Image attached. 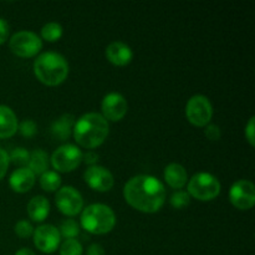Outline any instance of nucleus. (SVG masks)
I'll list each match as a JSON object with an SVG mask.
<instances>
[{
    "label": "nucleus",
    "mask_w": 255,
    "mask_h": 255,
    "mask_svg": "<svg viewBox=\"0 0 255 255\" xmlns=\"http://www.w3.org/2000/svg\"><path fill=\"white\" fill-rule=\"evenodd\" d=\"M124 196L133 208L144 213H154L166 201V189L162 182L154 177L138 174L125 184Z\"/></svg>",
    "instance_id": "nucleus-1"
},
{
    "label": "nucleus",
    "mask_w": 255,
    "mask_h": 255,
    "mask_svg": "<svg viewBox=\"0 0 255 255\" xmlns=\"http://www.w3.org/2000/svg\"><path fill=\"white\" fill-rule=\"evenodd\" d=\"M109 131L107 120L97 112H90L81 116L72 128L76 142L85 148H95L104 143L109 136Z\"/></svg>",
    "instance_id": "nucleus-2"
},
{
    "label": "nucleus",
    "mask_w": 255,
    "mask_h": 255,
    "mask_svg": "<svg viewBox=\"0 0 255 255\" xmlns=\"http://www.w3.org/2000/svg\"><path fill=\"white\" fill-rule=\"evenodd\" d=\"M34 72L42 84L56 86L69 75V64L59 52L46 51L39 55L35 60Z\"/></svg>",
    "instance_id": "nucleus-3"
},
{
    "label": "nucleus",
    "mask_w": 255,
    "mask_h": 255,
    "mask_svg": "<svg viewBox=\"0 0 255 255\" xmlns=\"http://www.w3.org/2000/svg\"><path fill=\"white\" fill-rule=\"evenodd\" d=\"M115 224H116V216L106 204H90L82 211L81 226L89 233H109L114 229Z\"/></svg>",
    "instance_id": "nucleus-4"
},
{
    "label": "nucleus",
    "mask_w": 255,
    "mask_h": 255,
    "mask_svg": "<svg viewBox=\"0 0 255 255\" xmlns=\"http://www.w3.org/2000/svg\"><path fill=\"white\" fill-rule=\"evenodd\" d=\"M221 192V183L213 174L199 172L194 174L188 183V194L198 201H212Z\"/></svg>",
    "instance_id": "nucleus-5"
},
{
    "label": "nucleus",
    "mask_w": 255,
    "mask_h": 255,
    "mask_svg": "<svg viewBox=\"0 0 255 255\" xmlns=\"http://www.w3.org/2000/svg\"><path fill=\"white\" fill-rule=\"evenodd\" d=\"M186 115L188 121L197 127H203L213 116V107L208 97L203 95H194L188 100L186 106Z\"/></svg>",
    "instance_id": "nucleus-6"
},
{
    "label": "nucleus",
    "mask_w": 255,
    "mask_h": 255,
    "mask_svg": "<svg viewBox=\"0 0 255 255\" xmlns=\"http://www.w3.org/2000/svg\"><path fill=\"white\" fill-rule=\"evenodd\" d=\"M41 47V39L35 32L27 30L15 32L10 39V49L17 56L31 57L36 55Z\"/></svg>",
    "instance_id": "nucleus-7"
},
{
    "label": "nucleus",
    "mask_w": 255,
    "mask_h": 255,
    "mask_svg": "<svg viewBox=\"0 0 255 255\" xmlns=\"http://www.w3.org/2000/svg\"><path fill=\"white\" fill-rule=\"evenodd\" d=\"M82 152L75 144H62L51 156V164L59 172H71L80 166Z\"/></svg>",
    "instance_id": "nucleus-8"
},
{
    "label": "nucleus",
    "mask_w": 255,
    "mask_h": 255,
    "mask_svg": "<svg viewBox=\"0 0 255 255\" xmlns=\"http://www.w3.org/2000/svg\"><path fill=\"white\" fill-rule=\"evenodd\" d=\"M56 206L60 212L66 216H76L84 207V199L80 192L71 186H65L60 188L56 193Z\"/></svg>",
    "instance_id": "nucleus-9"
},
{
    "label": "nucleus",
    "mask_w": 255,
    "mask_h": 255,
    "mask_svg": "<svg viewBox=\"0 0 255 255\" xmlns=\"http://www.w3.org/2000/svg\"><path fill=\"white\" fill-rule=\"evenodd\" d=\"M229 199L236 208L247 211L255 203V187L251 181L241 179L231 187Z\"/></svg>",
    "instance_id": "nucleus-10"
},
{
    "label": "nucleus",
    "mask_w": 255,
    "mask_h": 255,
    "mask_svg": "<svg viewBox=\"0 0 255 255\" xmlns=\"http://www.w3.org/2000/svg\"><path fill=\"white\" fill-rule=\"evenodd\" d=\"M61 236L56 227L51 224H44L35 229L34 244L42 253H54L59 247Z\"/></svg>",
    "instance_id": "nucleus-11"
},
{
    "label": "nucleus",
    "mask_w": 255,
    "mask_h": 255,
    "mask_svg": "<svg viewBox=\"0 0 255 255\" xmlns=\"http://www.w3.org/2000/svg\"><path fill=\"white\" fill-rule=\"evenodd\" d=\"M85 182L92 189L99 192H107L115 183L114 176L107 168L102 166H90L84 174Z\"/></svg>",
    "instance_id": "nucleus-12"
},
{
    "label": "nucleus",
    "mask_w": 255,
    "mask_h": 255,
    "mask_svg": "<svg viewBox=\"0 0 255 255\" xmlns=\"http://www.w3.org/2000/svg\"><path fill=\"white\" fill-rule=\"evenodd\" d=\"M102 114L110 121H120L127 112V101L121 94L111 92L102 100Z\"/></svg>",
    "instance_id": "nucleus-13"
},
{
    "label": "nucleus",
    "mask_w": 255,
    "mask_h": 255,
    "mask_svg": "<svg viewBox=\"0 0 255 255\" xmlns=\"http://www.w3.org/2000/svg\"><path fill=\"white\" fill-rule=\"evenodd\" d=\"M106 57L117 66H125L129 64L133 57L131 47L122 41H112L109 46L106 47Z\"/></svg>",
    "instance_id": "nucleus-14"
},
{
    "label": "nucleus",
    "mask_w": 255,
    "mask_h": 255,
    "mask_svg": "<svg viewBox=\"0 0 255 255\" xmlns=\"http://www.w3.org/2000/svg\"><path fill=\"white\" fill-rule=\"evenodd\" d=\"M9 183L12 191L24 193V192L30 191L31 187L34 186L35 174L26 167H20L12 172L9 178Z\"/></svg>",
    "instance_id": "nucleus-15"
},
{
    "label": "nucleus",
    "mask_w": 255,
    "mask_h": 255,
    "mask_svg": "<svg viewBox=\"0 0 255 255\" xmlns=\"http://www.w3.org/2000/svg\"><path fill=\"white\" fill-rule=\"evenodd\" d=\"M17 119L15 112L5 105H0V138H7L17 131Z\"/></svg>",
    "instance_id": "nucleus-16"
},
{
    "label": "nucleus",
    "mask_w": 255,
    "mask_h": 255,
    "mask_svg": "<svg viewBox=\"0 0 255 255\" xmlns=\"http://www.w3.org/2000/svg\"><path fill=\"white\" fill-rule=\"evenodd\" d=\"M164 179L174 189H181L188 181L186 168L179 163H171L164 169Z\"/></svg>",
    "instance_id": "nucleus-17"
},
{
    "label": "nucleus",
    "mask_w": 255,
    "mask_h": 255,
    "mask_svg": "<svg viewBox=\"0 0 255 255\" xmlns=\"http://www.w3.org/2000/svg\"><path fill=\"white\" fill-rule=\"evenodd\" d=\"M50 212V203L44 196H35L27 203V213L35 222H42Z\"/></svg>",
    "instance_id": "nucleus-18"
},
{
    "label": "nucleus",
    "mask_w": 255,
    "mask_h": 255,
    "mask_svg": "<svg viewBox=\"0 0 255 255\" xmlns=\"http://www.w3.org/2000/svg\"><path fill=\"white\" fill-rule=\"evenodd\" d=\"M75 119L72 115L66 114L62 115L60 119L52 122L51 125V132L55 137L60 139V141H65L71 136L72 128H74Z\"/></svg>",
    "instance_id": "nucleus-19"
},
{
    "label": "nucleus",
    "mask_w": 255,
    "mask_h": 255,
    "mask_svg": "<svg viewBox=\"0 0 255 255\" xmlns=\"http://www.w3.org/2000/svg\"><path fill=\"white\" fill-rule=\"evenodd\" d=\"M29 167L27 168L32 172L34 174H40L47 171V167H49V157L47 153L42 149H35L30 153L29 162H27Z\"/></svg>",
    "instance_id": "nucleus-20"
},
{
    "label": "nucleus",
    "mask_w": 255,
    "mask_h": 255,
    "mask_svg": "<svg viewBox=\"0 0 255 255\" xmlns=\"http://www.w3.org/2000/svg\"><path fill=\"white\" fill-rule=\"evenodd\" d=\"M40 186L44 191L54 192L61 186V177L54 171H46L40 177Z\"/></svg>",
    "instance_id": "nucleus-21"
},
{
    "label": "nucleus",
    "mask_w": 255,
    "mask_h": 255,
    "mask_svg": "<svg viewBox=\"0 0 255 255\" xmlns=\"http://www.w3.org/2000/svg\"><path fill=\"white\" fill-rule=\"evenodd\" d=\"M41 35L47 41H56L62 36V27L59 22H47L42 26Z\"/></svg>",
    "instance_id": "nucleus-22"
},
{
    "label": "nucleus",
    "mask_w": 255,
    "mask_h": 255,
    "mask_svg": "<svg viewBox=\"0 0 255 255\" xmlns=\"http://www.w3.org/2000/svg\"><path fill=\"white\" fill-rule=\"evenodd\" d=\"M60 236H64L67 239H75V237L79 236L80 229L79 224L74 219H66L61 223L60 227Z\"/></svg>",
    "instance_id": "nucleus-23"
},
{
    "label": "nucleus",
    "mask_w": 255,
    "mask_h": 255,
    "mask_svg": "<svg viewBox=\"0 0 255 255\" xmlns=\"http://www.w3.org/2000/svg\"><path fill=\"white\" fill-rule=\"evenodd\" d=\"M60 255H82V246L77 239H66L61 244Z\"/></svg>",
    "instance_id": "nucleus-24"
},
{
    "label": "nucleus",
    "mask_w": 255,
    "mask_h": 255,
    "mask_svg": "<svg viewBox=\"0 0 255 255\" xmlns=\"http://www.w3.org/2000/svg\"><path fill=\"white\" fill-rule=\"evenodd\" d=\"M30 158V153L25 148H15L11 153L9 154L10 162L15 164H19V166H24V164H27Z\"/></svg>",
    "instance_id": "nucleus-25"
},
{
    "label": "nucleus",
    "mask_w": 255,
    "mask_h": 255,
    "mask_svg": "<svg viewBox=\"0 0 255 255\" xmlns=\"http://www.w3.org/2000/svg\"><path fill=\"white\" fill-rule=\"evenodd\" d=\"M169 201H171V204L174 207V208L181 209L183 208V207L188 206L189 202H191V197H189V194L187 193V192L178 191V192H174V193L172 194Z\"/></svg>",
    "instance_id": "nucleus-26"
},
{
    "label": "nucleus",
    "mask_w": 255,
    "mask_h": 255,
    "mask_svg": "<svg viewBox=\"0 0 255 255\" xmlns=\"http://www.w3.org/2000/svg\"><path fill=\"white\" fill-rule=\"evenodd\" d=\"M15 233L20 237V238H27L34 233V228H32L31 223L27 221H19L15 224Z\"/></svg>",
    "instance_id": "nucleus-27"
},
{
    "label": "nucleus",
    "mask_w": 255,
    "mask_h": 255,
    "mask_svg": "<svg viewBox=\"0 0 255 255\" xmlns=\"http://www.w3.org/2000/svg\"><path fill=\"white\" fill-rule=\"evenodd\" d=\"M17 129L20 131V133L25 137H32L37 132L36 124L31 120H25L20 124V126L17 127Z\"/></svg>",
    "instance_id": "nucleus-28"
},
{
    "label": "nucleus",
    "mask_w": 255,
    "mask_h": 255,
    "mask_svg": "<svg viewBox=\"0 0 255 255\" xmlns=\"http://www.w3.org/2000/svg\"><path fill=\"white\" fill-rule=\"evenodd\" d=\"M9 163H10L9 153H7L5 149L0 148V179H1L5 174H6Z\"/></svg>",
    "instance_id": "nucleus-29"
},
{
    "label": "nucleus",
    "mask_w": 255,
    "mask_h": 255,
    "mask_svg": "<svg viewBox=\"0 0 255 255\" xmlns=\"http://www.w3.org/2000/svg\"><path fill=\"white\" fill-rule=\"evenodd\" d=\"M204 134L208 139L211 141H218L221 138V128L217 125H209V126L206 127V131H204Z\"/></svg>",
    "instance_id": "nucleus-30"
},
{
    "label": "nucleus",
    "mask_w": 255,
    "mask_h": 255,
    "mask_svg": "<svg viewBox=\"0 0 255 255\" xmlns=\"http://www.w3.org/2000/svg\"><path fill=\"white\" fill-rule=\"evenodd\" d=\"M254 121H255L254 117H251V120H249V122L247 124V126H246V137L252 146H254L255 144V142H254V128H255Z\"/></svg>",
    "instance_id": "nucleus-31"
},
{
    "label": "nucleus",
    "mask_w": 255,
    "mask_h": 255,
    "mask_svg": "<svg viewBox=\"0 0 255 255\" xmlns=\"http://www.w3.org/2000/svg\"><path fill=\"white\" fill-rule=\"evenodd\" d=\"M9 36V24L5 19L0 17V45L4 44Z\"/></svg>",
    "instance_id": "nucleus-32"
},
{
    "label": "nucleus",
    "mask_w": 255,
    "mask_h": 255,
    "mask_svg": "<svg viewBox=\"0 0 255 255\" xmlns=\"http://www.w3.org/2000/svg\"><path fill=\"white\" fill-rule=\"evenodd\" d=\"M82 159H84L87 164H90V166H95V163L99 161V154L94 151L86 152V154H82Z\"/></svg>",
    "instance_id": "nucleus-33"
},
{
    "label": "nucleus",
    "mask_w": 255,
    "mask_h": 255,
    "mask_svg": "<svg viewBox=\"0 0 255 255\" xmlns=\"http://www.w3.org/2000/svg\"><path fill=\"white\" fill-rule=\"evenodd\" d=\"M87 255H105V251L101 244H91L87 249Z\"/></svg>",
    "instance_id": "nucleus-34"
},
{
    "label": "nucleus",
    "mask_w": 255,
    "mask_h": 255,
    "mask_svg": "<svg viewBox=\"0 0 255 255\" xmlns=\"http://www.w3.org/2000/svg\"><path fill=\"white\" fill-rule=\"evenodd\" d=\"M15 255H36V254H35L34 252L31 251V249L21 248V249H19V251H17L16 253H15Z\"/></svg>",
    "instance_id": "nucleus-35"
}]
</instances>
